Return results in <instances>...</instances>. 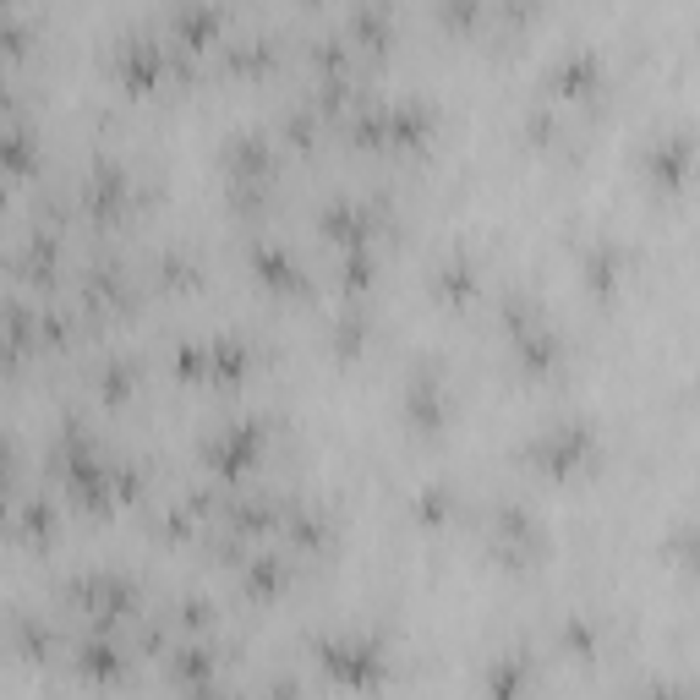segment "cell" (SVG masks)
Returning a JSON list of instances; mask_svg holds the SVG:
<instances>
[{
	"mask_svg": "<svg viewBox=\"0 0 700 700\" xmlns=\"http://www.w3.org/2000/svg\"><path fill=\"white\" fill-rule=\"evenodd\" d=\"M0 44H6V50H22V44H28V22H17L11 11H0Z\"/></svg>",
	"mask_w": 700,
	"mask_h": 700,
	"instance_id": "3",
	"label": "cell"
},
{
	"mask_svg": "<svg viewBox=\"0 0 700 700\" xmlns=\"http://www.w3.org/2000/svg\"><path fill=\"white\" fill-rule=\"evenodd\" d=\"M219 11L214 6H186V11H175L170 17V28H175V44H208L219 33Z\"/></svg>",
	"mask_w": 700,
	"mask_h": 700,
	"instance_id": "1",
	"label": "cell"
},
{
	"mask_svg": "<svg viewBox=\"0 0 700 700\" xmlns=\"http://www.w3.org/2000/svg\"><path fill=\"white\" fill-rule=\"evenodd\" d=\"M345 33H350V44H383L389 39V17L378 6H361V11H350Z\"/></svg>",
	"mask_w": 700,
	"mask_h": 700,
	"instance_id": "2",
	"label": "cell"
}]
</instances>
